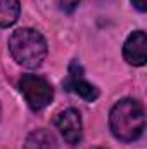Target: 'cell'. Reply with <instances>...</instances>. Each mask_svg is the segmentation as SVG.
I'll return each instance as SVG.
<instances>
[{
    "label": "cell",
    "mask_w": 147,
    "mask_h": 149,
    "mask_svg": "<svg viewBox=\"0 0 147 149\" xmlns=\"http://www.w3.org/2000/svg\"><path fill=\"white\" fill-rule=\"evenodd\" d=\"M21 12L19 0H0V28L12 26Z\"/></svg>",
    "instance_id": "ba28073f"
},
{
    "label": "cell",
    "mask_w": 147,
    "mask_h": 149,
    "mask_svg": "<svg viewBox=\"0 0 147 149\" xmlns=\"http://www.w3.org/2000/svg\"><path fill=\"white\" fill-rule=\"evenodd\" d=\"M57 3H59V9H61L62 12L71 14V12H74V9L78 7L80 0H57Z\"/></svg>",
    "instance_id": "9c48e42d"
},
{
    "label": "cell",
    "mask_w": 147,
    "mask_h": 149,
    "mask_svg": "<svg viewBox=\"0 0 147 149\" xmlns=\"http://www.w3.org/2000/svg\"><path fill=\"white\" fill-rule=\"evenodd\" d=\"M123 57L132 66H144L147 61V37L142 30L130 33L123 43Z\"/></svg>",
    "instance_id": "8992f818"
},
{
    "label": "cell",
    "mask_w": 147,
    "mask_h": 149,
    "mask_svg": "<svg viewBox=\"0 0 147 149\" xmlns=\"http://www.w3.org/2000/svg\"><path fill=\"white\" fill-rule=\"evenodd\" d=\"M55 127L64 137V141L71 146H76L81 137H83V125H81V116L74 108H68L61 111L55 118Z\"/></svg>",
    "instance_id": "5b68a950"
},
{
    "label": "cell",
    "mask_w": 147,
    "mask_h": 149,
    "mask_svg": "<svg viewBox=\"0 0 147 149\" xmlns=\"http://www.w3.org/2000/svg\"><path fill=\"white\" fill-rule=\"evenodd\" d=\"M23 149H59V144L52 132L45 128H38L26 137Z\"/></svg>",
    "instance_id": "52a82bcc"
},
{
    "label": "cell",
    "mask_w": 147,
    "mask_h": 149,
    "mask_svg": "<svg viewBox=\"0 0 147 149\" xmlns=\"http://www.w3.org/2000/svg\"><path fill=\"white\" fill-rule=\"evenodd\" d=\"M0 120H2V106H0Z\"/></svg>",
    "instance_id": "8fae6325"
},
{
    "label": "cell",
    "mask_w": 147,
    "mask_h": 149,
    "mask_svg": "<svg viewBox=\"0 0 147 149\" xmlns=\"http://www.w3.org/2000/svg\"><path fill=\"white\" fill-rule=\"evenodd\" d=\"M9 52L19 66L33 70L45 61L49 47L40 31L33 28H21L9 38Z\"/></svg>",
    "instance_id": "7a4b0ae2"
},
{
    "label": "cell",
    "mask_w": 147,
    "mask_h": 149,
    "mask_svg": "<svg viewBox=\"0 0 147 149\" xmlns=\"http://www.w3.org/2000/svg\"><path fill=\"white\" fill-rule=\"evenodd\" d=\"M17 88L33 111L45 109L54 99V88L50 81L40 74H23L17 81Z\"/></svg>",
    "instance_id": "3957f363"
},
{
    "label": "cell",
    "mask_w": 147,
    "mask_h": 149,
    "mask_svg": "<svg viewBox=\"0 0 147 149\" xmlns=\"http://www.w3.org/2000/svg\"><path fill=\"white\" fill-rule=\"evenodd\" d=\"M64 88L68 92H73L78 97H81L83 101L87 102H94L97 97H99V88L95 85H92L88 80H85L83 76V68L80 66L78 61H73L69 64V70H68V76L64 80Z\"/></svg>",
    "instance_id": "277c9868"
},
{
    "label": "cell",
    "mask_w": 147,
    "mask_h": 149,
    "mask_svg": "<svg viewBox=\"0 0 147 149\" xmlns=\"http://www.w3.org/2000/svg\"><path fill=\"white\" fill-rule=\"evenodd\" d=\"M109 128L112 135L121 142H133L142 137L146 130L144 106L137 99H121L109 113Z\"/></svg>",
    "instance_id": "6da1fadb"
},
{
    "label": "cell",
    "mask_w": 147,
    "mask_h": 149,
    "mask_svg": "<svg viewBox=\"0 0 147 149\" xmlns=\"http://www.w3.org/2000/svg\"><path fill=\"white\" fill-rule=\"evenodd\" d=\"M92 149H106V148H92Z\"/></svg>",
    "instance_id": "7c38bea8"
},
{
    "label": "cell",
    "mask_w": 147,
    "mask_h": 149,
    "mask_svg": "<svg viewBox=\"0 0 147 149\" xmlns=\"http://www.w3.org/2000/svg\"><path fill=\"white\" fill-rule=\"evenodd\" d=\"M132 3L139 12H146L147 10V0H132Z\"/></svg>",
    "instance_id": "30bf717a"
}]
</instances>
